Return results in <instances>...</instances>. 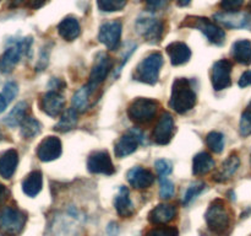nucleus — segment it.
Masks as SVG:
<instances>
[{"label":"nucleus","mask_w":251,"mask_h":236,"mask_svg":"<svg viewBox=\"0 0 251 236\" xmlns=\"http://www.w3.org/2000/svg\"><path fill=\"white\" fill-rule=\"evenodd\" d=\"M196 105V93L191 88L188 79L178 78L172 85V95L169 100V107L176 112L186 113L193 110Z\"/></svg>","instance_id":"obj_1"},{"label":"nucleus","mask_w":251,"mask_h":236,"mask_svg":"<svg viewBox=\"0 0 251 236\" xmlns=\"http://www.w3.org/2000/svg\"><path fill=\"white\" fill-rule=\"evenodd\" d=\"M205 220L208 229L217 235H223L229 229L232 219L230 213L222 199H215L211 202L207 211L205 214Z\"/></svg>","instance_id":"obj_2"},{"label":"nucleus","mask_w":251,"mask_h":236,"mask_svg":"<svg viewBox=\"0 0 251 236\" xmlns=\"http://www.w3.org/2000/svg\"><path fill=\"white\" fill-rule=\"evenodd\" d=\"M162 65H163V56L159 52L151 53L142 59L136 66L134 73L135 80L149 85H154L159 79Z\"/></svg>","instance_id":"obj_3"},{"label":"nucleus","mask_w":251,"mask_h":236,"mask_svg":"<svg viewBox=\"0 0 251 236\" xmlns=\"http://www.w3.org/2000/svg\"><path fill=\"white\" fill-rule=\"evenodd\" d=\"M159 103L156 100L146 97L135 98L127 107V116L139 124H149L154 119Z\"/></svg>","instance_id":"obj_4"},{"label":"nucleus","mask_w":251,"mask_h":236,"mask_svg":"<svg viewBox=\"0 0 251 236\" xmlns=\"http://www.w3.org/2000/svg\"><path fill=\"white\" fill-rule=\"evenodd\" d=\"M181 26L190 27V29H196L202 32L206 38L213 44H223L226 39V32L222 27L216 25L215 22L211 21L207 17L200 16H188L183 21Z\"/></svg>","instance_id":"obj_5"},{"label":"nucleus","mask_w":251,"mask_h":236,"mask_svg":"<svg viewBox=\"0 0 251 236\" xmlns=\"http://www.w3.org/2000/svg\"><path fill=\"white\" fill-rule=\"evenodd\" d=\"M27 215L15 206H5L0 210V231L6 236H17L26 225Z\"/></svg>","instance_id":"obj_6"},{"label":"nucleus","mask_w":251,"mask_h":236,"mask_svg":"<svg viewBox=\"0 0 251 236\" xmlns=\"http://www.w3.org/2000/svg\"><path fill=\"white\" fill-rule=\"evenodd\" d=\"M31 37L12 42L0 58V71H2V73L11 71L14 66L20 61L22 54H27V52H31Z\"/></svg>","instance_id":"obj_7"},{"label":"nucleus","mask_w":251,"mask_h":236,"mask_svg":"<svg viewBox=\"0 0 251 236\" xmlns=\"http://www.w3.org/2000/svg\"><path fill=\"white\" fill-rule=\"evenodd\" d=\"M135 29L145 41L152 44L159 43L164 33V24L154 17H139L135 22Z\"/></svg>","instance_id":"obj_8"},{"label":"nucleus","mask_w":251,"mask_h":236,"mask_svg":"<svg viewBox=\"0 0 251 236\" xmlns=\"http://www.w3.org/2000/svg\"><path fill=\"white\" fill-rule=\"evenodd\" d=\"M113 65H114V61H113L112 57L108 56L104 52L98 53L96 56L95 64H93L92 70H91L90 74V80H88L87 84L88 88L92 91L97 88L107 79L108 74L113 69Z\"/></svg>","instance_id":"obj_9"},{"label":"nucleus","mask_w":251,"mask_h":236,"mask_svg":"<svg viewBox=\"0 0 251 236\" xmlns=\"http://www.w3.org/2000/svg\"><path fill=\"white\" fill-rule=\"evenodd\" d=\"M122 32L123 25L122 22L115 20V21H108L100 26L98 39L100 43L104 44L110 51H115L119 48L120 42H122Z\"/></svg>","instance_id":"obj_10"},{"label":"nucleus","mask_w":251,"mask_h":236,"mask_svg":"<svg viewBox=\"0 0 251 236\" xmlns=\"http://www.w3.org/2000/svg\"><path fill=\"white\" fill-rule=\"evenodd\" d=\"M232 63L228 59H221L216 61L211 70V83L216 91L225 90L232 85Z\"/></svg>","instance_id":"obj_11"},{"label":"nucleus","mask_w":251,"mask_h":236,"mask_svg":"<svg viewBox=\"0 0 251 236\" xmlns=\"http://www.w3.org/2000/svg\"><path fill=\"white\" fill-rule=\"evenodd\" d=\"M87 169L91 174H102L107 176L115 172L112 157L108 154V151H104V150L95 151L88 156Z\"/></svg>","instance_id":"obj_12"},{"label":"nucleus","mask_w":251,"mask_h":236,"mask_svg":"<svg viewBox=\"0 0 251 236\" xmlns=\"http://www.w3.org/2000/svg\"><path fill=\"white\" fill-rule=\"evenodd\" d=\"M174 133V119L173 116L168 112H163L154 127L152 133V139L159 145H166L173 138Z\"/></svg>","instance_id":"obj_13"},{"label":"nucleus","mask_w":251,"mask_h":236,"mask_svg":"<svg viewBox=\"0 0 251 236\" xmlns=\"http://www.w3.org/2000/svg\"><path fill=\"white\" fill-rule=\"evenodd\" d=\"M63 151V145L59 138L53 137H47L39 143L38 148H37V156L41 161L49 162L53 160L58 159Z\"/></svg>","instance_id":"obj_14"},{"label":"nucleus","mask_w":251,"mask_h":236,"mask_svg":"<svg viewBox=\"0 0 251 236\" xmlns=\"http://www.w3.org/2000/svg\"><path fill=\"white\" fill-rule=\"evenodd\" d=\"M65 100L59 91H48L41 98V108L50 117H58L63 113Z\"/></svg>","instance_id":"obj_15"},{"label":"nucleus","mask_w":251,"mask_h":236,"mask_svg":"<svg viewBox=\"0 0 251 236\" xmlns=\"http://www.w3.org/2000/svg\"><path fill=\"white\" fill-rule=\"evenodd\" d=\"M126 179L134 188L146 189L153 184L154 175L142 166H135L127 171Z\"/></svg>","instance_id":"obj_16"},{"label":"nucleus","mask_w":251,"mask_h":236,"mask_svg":"<svg viewBox=\"0 0 251 236\" xmlns=\"http://www.w3.org/2000/svg\"><path fill=\"white\" fill-rule=\"evenodd\" d=\"M216 22L228 29H243L249 24V16L244 12H217L215 15Z\"/></svg>","instance_id":"obj_17"},{"label":"nucleus","mask_w":251,"mask_h":236,"mask_svg":"<svg viewBox=\"0 0 251 236\" xmlns=\"http://www.w3.org/2000/svg\"><path fill=\"white\" fill-rule=\"evenodd\" d=\"M169 58H171L172 65L178 66L188 63L191 58V51L184 42H172L166 48Z\"/></svg>","instance_id":"obj_18"},{"label":"nucleus","mask_w":251,"mask_h":236,"mask_svg":"<svg viewBox=\"0 0 251 236\" xmlns=\"http://www.w3.org/2000/svg\"><path fill=\"white\" fill-rule=\"evenodd\" d=\"M176 214V208L172 204H158L149 213V220L153 225H164L173 220Z\"/></svg>","instance_id":"obj_19"},{"label":"nucleus","mask_w":251,"mask_h":236,"mask_svg":"<svg viewBox=\"0 0 251 236\" xmlns=\"http://www.w3.org/2000/svg\"><path fill=\"white\" fill-rule=\"evenodd\" d=\"M19 164V154L15 149L5 150L0 154V176L4 178H11L16 171Z\"/></svg>","instance_id":"obj_20"},{"label":"nucleus","mask_w":251,"mask_h":236,"mask_svg":"<svg viewBox=\"0 0 251 236\" xmlns=\"http://www.w3.org/2000/svg\"><path fill=\"white\" fill-rule=\"evenodd\" d=\"M114 208L122 218H130L134 214V204L130 199L129 189L126 187H120L119 192L114 198Z\"/></svg>","instance_id":"obj_21"},{"label":"nucleus","mask_w":251,"mask_h":236,"mask_svg":"<svg viewBox=\"0 0 251 236\" xmlns=\"http://www.w3.org/2000/svg\"><path fill=\"white\" fill-rule=\"evenodd\" d=\"M58 32L65 41H74L77 38L81 33L80 22L76 17L66 16L65 19L61 20L60 24L58 25Z\"/></svg>","instance_id":"obj_22"},{"label":"nucleus","mask_w":251,"mask_h":236,"mask_svg":"<svg viewBox=\"0 0 251 236\" xmlns=\"http://www.w3.org/2000/svg\"><path fill=\"white\" fill-rule=\"evenodd\" d=\"M137 147H139V140H137V138L132 133L125 134L115 143L114 154L115 156L122 159V157H125L136 151Z\"/></svg>","instance_id":"obj_23"},{"label":"nucleus","mask_w":251,"mask_h":236,"mask_svg":"<svg viewBox=\"0 0 251 236\" xmlns=\"http://www.w3.org/2000/svg\"><path fill=\"white\" fill-rule=\"evenodd\" d=\"M43 187V176L41 171H32L25 177L22 182V191L26 196L36 197Z\"/></svg>","instance_id":"obj_24"},{"label":"nucleus","mask_w":251,"mask_h":236,"mask_svg":"<svg viewBox=\"0 0 251 236\" xmlns=\"http://www.w3.org/2000/svg\"><path fill=\"white\" fill-rule=\"evenodd\" d=\"M240 165L239 156L237 154H232L230 156H228V159L221 165V169L216 172V175L213 176L215 181L217 182H226L233 176V175L237 172L238 167Z\"/></svg>","instance_id":"obj_25"},{"label":"nucleus","mask_w":251,"mask_h":236,"mask_svg":"<svg viewBox=\"0 0 251 236\" xmlns=\"http://www.w3.org/2000/svg\"><path fill=\"white\" fill-rule=\"evenodd\" d=\"M232 56L235 61L243 65L251 64V41L239 39L232 46Z\"/></svg>","instance_id":"obj_26"},{"label":"nucleus","mask_w":251,"mask_h":236,"mask_svg":"<svg viewBox=\"0 0 251 236\" xmlns=\"http://www.w3.org/2000/svg\"><path fill=\"white\" fill-rule=\"evenodd\" d=\"M215 167V160L208 152H199L193 159V174L195 176H201L210 172Z\"/></svg>","instance_id":"obj_27"},{"label":"nucleus","mask_w":251,"mask_h":236,"mask_svg":"<svg viewBox=\"0 0 251 236\" xmlns=\"http://www.w3.org/2000/svg\"><path fill=\"white\" fill-rule=\"evenodd\" d=\"M76 124H77V112L71 107L68 108L66 111H64V113L61 115L60 120L56 123L54 129L61 133H66L73 130L74 128L76 127Z\"/></svg>","instance_id":"obj_28"},{"label":"nucleus","mask_w":251,"mask_h":236,"mask_svg":"<svg viewBox=\"0 0 251 236\" xmlns=\"http://www.w3.org/2000/svg\"><path fill=\"white\" fill-rule=\"evenodd\" d=\"M26 112H27V103L19 102L14 108H12L11 112L5 117L4 123L12 128L17 127V125H21V123L24 122L25 118H26Z\"/></svg>","instance_id":"obj_29"},{"label":"nucleus","mask_w":251,"mask_h":236,"mask_svg":"<svg viewBox=\"0 0 251 236\" xmlns=\"http://www.w3.org/2000/svg\"><path fill=\"white\" fill-rule=\"evenodd\" d=\"M92 90L87 85L82 86L78 91H76L73 96V108L76 112H85L88 108V101Z\"/></svg>","instance_id":"obj_30"},{"label":"nucleus","mask_w":251,"mask_h":236,"mask_svg":"<svg viewBox=\"0 0 251 236\" xmlns=\"http://www.w3.org/2000/svg\"><path fill=\"white\" fill-rule=\"evenodd\" d=\"M41 123L34 119L33 117H26L24 122L21 123V135L25 139H33L41 133Z\"/></svg>","instance_id":"obj_31"},{"label":"nucleus","mask_w":251,"mask_h":236,"mask_svg":"<svg viewBox=\"0 0 251 236\" xmlns=\"http://www.w3.org/2000/svg\"><path fill=\"white\" fill-rule=\"evenodd\" d=\"M206 144L211 151L221 154L225 149V135L220 132H210L206 137Z\"/></svg>","instance_id":"obj_32"},{"label":"nucleus","mask_w":251,"mask_h":236,"mask_svg":"<svg viewBox=\"0 0 251 236\" xmlns=\"http://www.w3.org/2000/svg\"><path fill=\"white\" fill-rule=\"evenodd\" d=\"M127 0H97L100 10L105 12L120 11L125 7Z\"/></svg>","instance_id":"obj_33"},{"label":"nucleus","mask_w":251,"mask_h":236,"mask_svg":"<svg viewBox=\"0 0 251 236\" xmlns=\"http://www.w3.org/2000/svg\"><path fill=\"white\" fill-rule=\"evenodd\" d=\"M203 189H205V183H203V182H194V183H191L190 186L188 187V189H186L185 194H184L183 204L188 206V204L190 203V202H193Z\"/></svg>","instance_id":"obj_34"},{"label":"nucleus","mask_w":251,"mask_h":236,"mask_svg":"<svg viewBox=\"0 0 251 236\" xmlns=\"http://www.w3.org/2000/svg\"><path fill=\"white\" fill-rule=\"evenodd\" d=\"M146 236H179V231L176 226H153L146 233Z\"/></svg>","instance_id":"obj_35"},{"label":"nucleus","mask_w":251,"mask_h":236,"mask_svg":"<svg viewBox=\"0 0 251 236\" xmlns=\"http://www.w3.org/2000/svg\"><path fill=\"white\" fill-rule=\"evenodd\" d=\"M174 193H176V187H174L173 182L167 177H162L161 183H159V197L167 201V199H171Z\"/></svg>","instance_id":"obj_36"},{"label":"nucleus","mask_w":251,"mask_h":236,"mask_svg":"<svg viewBox=\"0 0 251 236\" xmlns=\"http://www.w3.org/2000/svg\"><path fill=\"white\" fill-rule=\"evenodd\" d=\"M239 130L240 134L243 137H248V135H251V111L248 110L245 111L242 115V118H240L239 123Z\"/></svg>","instance_id":"obj_37"},{"label":"nucleus","mask_w":251,"mask_h":236,"mask_svg":"<svg viewBox=\"0 0 251 236\" xmlns=\"http://www.w3.org/2000/svg\"><path fill=\"white\" fill-rule=\"evenodd\" d=\"M17 92H19V88H17V84L14 83V81H9L4 85V92H2V96L5 97L6 102H11L15 97H16Z\"/></svg>","instance_id":"obj_38"},{"label":"nucleus","mask_w":251,"mask_h":236,"mask_svg":"<svg viewBox=\"0 0 251 236\" xmlns=\"http://www.w3.org/2000/svg\"><path fill=\"white\" fill-rule=\"evenodd\" d=\"M245 0H221L220 6L226 12H235L243 6Z\"/></svg>","instance_id":"obj_39"},{"label":"nucleus","mask_w":251,"mask_h":236,"mask_svg":"<svg viewBox=\"0 0 251 236\" xmlns=\"http://www.w3.org/2000/svg\"><path fill=\"white\" fill-rule=\"evenodd\" d=\"M154 167H156V171L158 172L159 176L166 177L167 175H169L172 172V164L168 160L159 159L154 162Z\"/></svg>","instance_id":"obj_40"},{"label":"nucleus","mask_w":251,"mask_h":236,"mask_svg":"<svg viewBox=\"0 0 251 236\" xmlns=\"http://www.w3.org/2000/svg\"><path fill=\"white\" fill-rule=\"evenodd\" d=\"M146 7L150 11H156V10L162 9L166 5V0H145Z\"/></svg>","instance_id":"obj_41"},{"label":"nucleus","mask_w":251,"mask_h":236,"mask_svg":"<svg viewBox=\"0 0 251 236\" xmlns=\"http://www.w3.org/2000/svg\"><path fill=\"white\" fill-rule=\"evenodd\" d=\"M48 57H49V49L46 51V48H43V51L41 52V58H39L38 64L36 65V68H38V70H43L44 68L48 64Z\"/></svg>","instance_id":"obj_42"},{"label":"nucleus","mask_w":251,"mask_h":236,"mask_svg":"<svg viewBox=\"0 0 251 236\" xmlns=\"http://www.w3.org/2000/svg\"><path fill=\"white\" fill-rule=\"evenodd\" d=\"M251 85V70H247L239 79L240 88H248Z\"/></svg>","instance_id":"obj_43"},{"label":"nucleus","mask_w":251,"mask_h":236,"mask_svg":"<svg viewBox=\"0 0 251 236\" xmlns=\"http://www.w3.org/2000/svg\"><path fill=\"white\" fill-rule=\"evenodd\" d=\"M107 234L108 236H117L119 234V228H118L117 223H109L107 226Z\"/></svg>","instance_id":"obj_44"},{"label":"nucleus","mask_w":251,"mask_h":236,"mask_svg":"<svg viewBox=\"0 0 251 236\" xmlns=\"http://www.w3.org/2000/svg\"><path fill=\"white\" fill-rule=\"evenodd\" d=\"M48 0H28V6L31 9H39V7L43 6Z\"/></svg>","instance_id":"obj_45"},{"label":"nucleus","mask_w":251,"mask_h":236,"mask_svg":"<svg viewBox=\"0 0 251 236\" xmlns=\"http://www.w3.org/2000/svg\"><path fill=\"white\" fill-rule=\"evenodd\" d=\"M7 197H9V191H7V188L4 184L0 183V204L4 203L7 199Z\"/></svg>","instance_id":"obj_46"},{"label":"nucleus","mask_w":251,"mask_h":236,"mask_svg":"<svg viewBox=\"0 0 251 236\" xmlns=\"http://www.w3.org/2000/svg\"><path fill=\"white\" fill-rule=\"evenodd\" d=\"M6 106H7L6 100H5V97L2 96V93H0V113L4 112L5 108H6Z\"/></svg>","instance_id":"obj_47"},{"label":"nucleus","mask_w":251,"mask_h":236,"mask_svg":"<svg viewBox=\"0 0 251 236\" xmlns=\"http://www.w3.org/2000/svg\"><path fill=\"white\" fill-rule=\"evenodd\" d=\"M176 2H178L179 6H186V5L190 4L191 0H176Z\"/></svg>","instance_id":"obj_48"},{"label":"nucleus","mask_w":251,"mask_h":236,"mask_svg":"<svg viewBox=\"0 0 251 236\" xmlns=\"http://www.w3.org/2000/svg\"><path fill=\"white\" fill-rule=\"evenodd\" d=\"M2 140V134H1V132H0V142H1Z\"/></svg>","instance_id":"obj_49"},{"label":"nucleus","mask_w":251,"mask_h":236,"mask_svg":"<svg viewBox=\"0 0 251 236\" xmlns=\"http://www.w3.org/2000/svg\"><path fill=\"white\" fill-rule=\"evenodd\" d=\"M249 9L251 10V1H250V4H249Z\"/></svg>","instance_id":"obj_50"},{"label":"nucleus","mask_w":251,"mask_h":236,"mask_svg":"<svg viewBox=\"0 0 251 236\" xmlns=\"http://www.w3.org/2000/svg\"><path fill=\"white\" fill-rule=\"evenodd\" d=\"M250 107H251V105H250Z\"/></svg>","instance_id":"obj_51"}]
</instances>
